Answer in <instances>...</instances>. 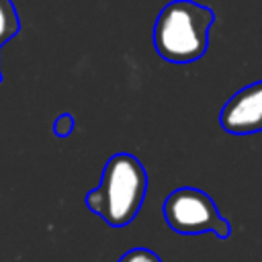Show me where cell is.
I'll return each instance as SVG.
<instances>
[{
  "mask_svg": "<svg viewBox=\"0 0 262 262\" xmlns=\"http://www.w3.org/2000/svg\"><path fill=\"white\" fill-rule=\"evenodd\" d=\"M145 192L147 172L143 164L135 156L121 151L106 160L100 184L86 194L84 203L111 227H125L137 217Z\"/></svg>",
  "mask_w": 262,
  "mask_h": 262,
  "instance_id": "6da1fadb",
  "label": "cell"
},
{
  "mask_svg": "<svg viewBox=\"0 0 262 262\" xmlns=\"http://www.w3.org/2000/svg\"><path fill=\"white\" fill-rule=\"evenodd\" d=\"M215 12L194 0L168 2L154 25V47L170 63H190L209 49Z\"/></svg>",
  "mask_w": 262,
  "mask_h": 262,
  "instance_id": "7a4b0ae2",
  "label": "cell"
},
{
  "mask_svg": "<svg viewBox=\"0 0 262 262\" xmlns=\"http://www.w3.org/2000/svg\"><path fill=\"white\" fill-rule=\"evenodd\" d=\"M162 213L170 229H174L176 233H215L219 239L231 235V225L221 217L213 199L205 190L194 186L172 190L162 205Z\"/></svg>",
  "mask_w": 262,
  "mask_h": 262,
  "instance_id": "3957f363",
  "label": "cell"
},
{
  "mask_svg": "<svg viewBox=\"0 0 262 262\" xmlns=\"http://www.w3.org/2000/svg\"><path fill=\"white\" fill-rule=\"evenodd\" d=\"M219 125L229 135L262 133V80L239 88L223 104Z\"/></svg>",
  "mask_w": 262,
  "mask_h": 262,
  "instance_id": "277c9868",
  "label": "cell"
},
{
  "mask_svg": "<svg viewBox=\"0 0 262 262\" xmlns=\"http://www.w3.org/2000/svg\"><path fill=\"white\" fill-rule=\"evenodd\" d=\"M18 33H20V18L12 0H0V49ZM0 84H2V68H0Z\"/></svg>",
  "mask_w": 262,
  "mask_h": 262,
  "instance_id": "5b68a950",
  "label": "cell"
},
{
  "mask_svg": "<svg viewBox=\"0 0 262 262\" xmlns=\"http://www.w3.org/2000/svg\"><path fill=\"white\" fill-rule=\"evenodd\" d=\"M119 262H162V260L156 252H151L147 248H133V250L125 252L119 258Z\"/></svg>",
  "mask_w": 262,
  "mask_h": 262,
  "instance_id": "8992f818",
  "label": "cell"
},
{
  "mask_svg": "<svg viewBox=\"0 0 262 262\" xmlns=\"http://www.w3.org/2000/svg\"><path fill=\"white\" fill-rule=\"evenodd\" d=\"M74 125H76L74 117H72L70 113H63V115H59V117L53 121V133H55L57 137H68V135H72V131H74Z\"/></svg>",
  "mask_w": 262,
  "mask_h": 262,
  "instance_id": "52a82bcc",
  "label": "cell"
}]
</instances>
